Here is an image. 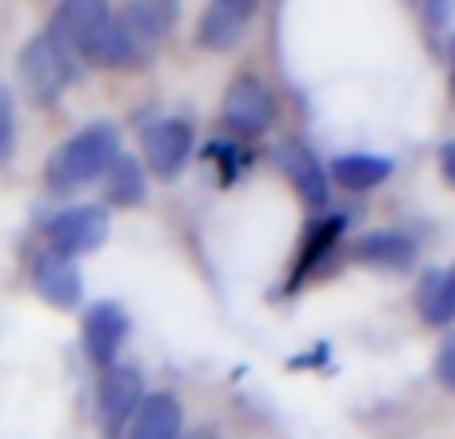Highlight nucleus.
I'll return each mask as SVG.
<instances>
[{
  "label": "nucleus",
  "mask_w": 455,
  "mask_h": 439,
  "mask_svg": "<svg viewBox=\"0 0 455 439\" xmlns=\"http://www.w3.org/2000/svg\"><path fill=\"white\" fill-rule=\"evenodd\" d=\"M124 152L120 128L112 120H92L80 132H72L64 144H56L44 160V184L56 196L80 192L88 184L104 180V172L112 168V160Z\"/></svg>",
  "instance_id": "nucleus-1"
},
{
  "label": "nucleus",
  "mask_w": 455,
  "mask_h": 439,
  "mask_svg": "<svg viewBox=\"0 0 455 439\" xmlns=\"http://www.w3.org/2000/svg\"><path fill=\"white\" fill-rule=\"evenodd\" d=\"M16 76L36 104H52L76 80V56L64 44H56L48 32H36L32 40H24L20 56H16Z\"/></svg>",
  "instance_id": "nucleus-2"
},
{
  "label": "nucleus",
  "mask_w": 455,
  "mask_h": 439,
  "mask_svg": "<svg viewBox=\"0 0 455 439\" xmlns=\"http://www.w3.org/2000/svg\"><path fill=\"white\" fill-rule=\"evenodd\" d=\"M112 20H116V8H108L104 0H64L60 8L48 20V36L56 44H64L76 60H92L100 56L104 40L112 32Z\"/></svg>",
  "instance_id": "nucleus-3"
},
{
  "label": "nucleus",
  "mask_w": 455,
  "mask_h": 439,
  "mask_svg": "<svg viewBox=\"0 0 455 439\" xmlns=\"http://www.w3.org/2000/svg\"><path fill=\"white\" fill-rule=\"evenodd\" d=\"M144 376L128 363H112L108 371H100L96 384V424H100L104 439H124L132 416L144 403Z\"/></svg>",
  "instance_id": "nucleus-4"
},
{
  "label": "nucleus",
  "mask_w": 455,
  "mask_h": 439,
  "mask_svg": "<svg viewBox=\"0 0 455 439\" xmlns=\"http://www.w3.org/2000/svg\"><path fill=\"white\" fill-rule=\"evenodd\" d=\"M108 208L104 204H68L60 208L56 216H48L44 232H48V243H52V251H60V256H88V251H96L104 240H108Z\"/></svg>",
  "instance_id": "nucleus-5"
},
{
  "label": "nucleus",
  "mask_w": 455,
  "mask_h": 439,
  "mask_svg": "<svg viewBox=\"0 0 455 439\" xmlns=\"http://www.w3.org/2000/svg\"><path fill=\"white\" fill-rule=\"evenodd\" d=\"M116 24L128 40L132 68H144L156 56V48L164 44V36L172 32L176 4H168V0H132V4L116 8Z\"/></svg>",
  "instance_id": "nucleus-6"
},
{
  "label": "nucleus",
  "mask_w": 455,
  "mask_h": 439,
  "mask_svg": "<svg viewBox=\"0 0 455 439\" xmlns=\"http://www.w3.org/2000/svg\"><path fill=\"white\" fill-rule=\"evenodd\" d=\"M128 331H132V320H128V312L116 299H96V304H88L84 320H80V344H84L88 363L108 371L112 363H116L120 347H124Z\"/></svg>",
  "instance_id": "nucleus-7"
},
{
  "label": "nucleus",
  "mask_w": 455,
  "mask_h": 439,
  "mask_svg": "<svg viewBox=\"0 0 455 439\" xmlns=\"http://www.w3.org/2000/svg\"><path fill=\"white\" fill-rule=\"evenodd\" d=\"M224 128L232 136H264L275 120V96L259 76H235L224 96Z\"/></svg>",
  "instance_id": "nucleus-8"
},
{
  "label": "nucleus",
  "mask_w": 455,
  "mask_h": 439,
  "mask_svg": "<svg viewBox=\"0 0 455 439\" xmlns=\"http://www.w3.org/2000/svg\"><path fill=\"white\" fill-rule=\"evenodd\" d=\"M192 124L180 116H164L156 124L144 128V168H148L156 180H176V176L188 168L192 160Z\"/></svg>",
  "instance_id": "nucleus-9"
},
{
  "label": "nucleus",
  "mask_w": 455,
  "mask_h": 439,
  "mask_svg": "<svg viewBox=\"0 0 455 439\" xmlns=\"http://www.w3.org/2000/svg\"><path fill=\"white\" fill-rule=\"evenodd\" d=\"M32 288L56 312H72V307L84 304V272H80V264L52 248L32 259Z\"/></svg>",
  "instance_id": "nucleus-10"
},
{
  "label": "nucleus",
  "mask_w": 455,
  "mask_h": 439,
  "mask_svg": "<svg viewBox=\"0 0 455 439\" xmlns=\"http://www.w3.org/2000/svg\"><path fill=\"white\" fill-rule=\"evenodd\" d=\"M251 16H256L251 0H212L196 20V44L208 52H232L248 32Z\"/></svg>",
  "instance_id": "nucleus-11"
},
{
  "label": "nucleus",
  "mask_w": 455,
  "mask_h": 439,
  "mask_svg": "<svg viewBox=\"0 0 455 439\" xmlns=\"http://www.w3.org/2000/svg\"><path fill=\"white\" fill-rule=\"evenodd\" d=\"M275 160H280V168L288 172V180L296 184V192L304 196V204L320 212V208L328 204L331 180H328V168L312 156V148H304L299 140H283L280 148H275Z\"/></svg>",
  "instance_id": "nucleus-12"
},
{
  "label": "nucleus",
  "mask_w": 455,
  "mask_h": 439,
  "mask_svg": "<svg viewBox=\"0 0 455 439\" xmlns=\"http://www.w3.org/2000/svg\"><path fill=\"white\" fill-rule=\"evenodd\" d=\"M184 435V403L172 392L144 395L124 439H180Z\"/></svg>",
  "instance_id": "nucleus-13"
},
{
  "label": "nucleus",
  "mask_w": 455,
  "mask_h": 439,
  "mask_svg": "<svg viewBox=\"0 0 455 439\" xmlns=\"http://www.w3.org/2000/svg\"><path fill=\"white\" fill-rule=\"evenodd\" d=\"M355 256H360V264L384 267V272H408L416 264V240L395 232V227H379V232L360 235Z\"/></svg>",
  "instance_id": "nucleus-14"
},
{
  "label": "nucleus",
  "mask_w": 455,
  "mask_h": 439,
  "mask_svg": "<svg viewBox=\"0 0 455 439\" xmlns=\"http://www.w3.org/2000/svg\"><path fill=\"white\" fill-rule=\"evenodd\" d=\"M104 200L112 208H140L148 200V168H144L140 156L120 152L112 160V168L104 172Z\"/></svg>",
  "instance_id": "nucleus-15"
},
{
  "label": "nucleus",
  "mask_w": 455,
  "mask_h": 439,
  "mask_svg": "<svg viewBox=\"0 0 455 439\" xmlns=\"http://www.w3.org/2000/svg\"><path fill=\"white\" fill-rule=\"evenodd\" d=\"M416 307L424 323L448 328L455 320V272H448V267H427L416 283Z\"/></svg>",
  "instance_id": "nucleus-16"
},
{
  "label": "nucleus",
  "mask_w": 455,
  "mask_h": 439,
  "mask_svg": "<svg viewBox=\"0 0 455 439\" xmlns=\"http://www.w3.org/2000/svg\"><path fill=\"white\" fill-rule=\"evenodd\" d=\"M392 160L376 156V152H347V156H336L328 168V180H336L339 188L347 192H368L376 184H384L392 176Z\"/></svg>",
  "instance_id": "nucleus-17"
},
{
  "label": "nucleus",
  "mask_w": 455,
  "mask_h": 439,
  "mask_svg": "<svg viewBox=\"0 0 455 439\" xmlns=\"http://www.w3.org/2000/svg\"><path fill=\"white\" fill-rule=\"evenodd\" d=\"M344 227H347V220L344 216H331V220H320V224L307 232V243H304V251H299V267H296V280L299 275H307L315 264H320L323 256H331V248H336V240L344 235Z\"/></svg>",
  "instance_id": "nucleus-18"
},
{
  "label": "nucleus",
  "mask_w": 455,
  "mask_h": 439,
  "mask_svg": "<svg viewBox=\"0 0 455 439\" xmlns=\"http://www.w3.org/2000/svg\"><path fill=\"white\" fill-rule=\"evenodd\" d=\"M16 152V96L0 84V164H8Z\"/></svg>",
  "instance_id": "nucleus-19"
},
{
  "label": "nucleus",
  "mask_w": 455,
  "mask_h": 439,
  "mask_svg": "<svg viewBox=\"0 0 455 439\" xmlns=\"http://www.w3.org/2000/svg\"><path fill=\"white\" fill-rule=\"evenodd\" d=\"M435 376H440L443 387H455V331H448L435 352Z\"/></svg>",
  "instance_id": "nucleus-20"
},
{
  "label": "nucleus",
  "mask_w": 455,
  "mask_h": 439,
  "mask_svg": "<svg viewBox=\"0 0 455 439\" xmlns=\"http://www.w3.org/2000/svg\"><path fill=\"white\" fill-rule=\"evenodd\" d=\"M440 172H443V180L455 188V140H448L440 148Z\"/></svg>",
  "instance_id": "nucleus-21"
}]
</instances>
